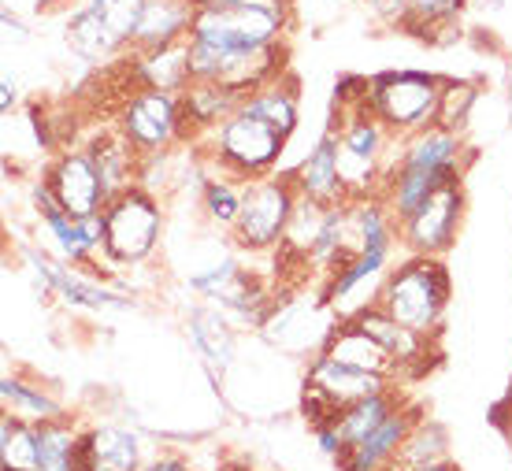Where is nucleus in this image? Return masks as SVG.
I'll return each mask as SVG.
<instances>
[{
  "mask_svg": "<svg viewBox=\"0 0 512 471\" xmlns=\"http://www.w3.org/2000/svg\"><path fill=\"white\" fill-rule=\"evenodd\" d=\"M190 338L197 353L212 371H227L234 360V331L219 308H197L190 312Z\"/></svg>",
  "mask_w": 512,
  "mask_h": 471,
  "instance_id": "obj_25",
  "label": "nucleus"
},
{
  "mask_svg": "<svg viewBox=\"0 0 512 471\" xmlns=\"http://www.w3.org/2000/svg\"><path fill=\"white\" fill-rule=\"evenodd\" d=\"M442 86L446 78L427 71H386L368 78V108L394 138H412L427 127H438Z\"/></svg>",
  "mask_w": 512,
  "mask_h": 471,
  "instance_id": "obj_3",
  "label": "nucleus"
},
{
  "mask_svg": "<svg viewBox=\"0 0 512 471\" xmlns=\"http://www.w3.org/2000/svg\"><path fill=\"white\" fill-rule=\"evenodd\" d=\"M368 12L390 30H409L412 23V0H364Z\"/></svg>",
  "mask_w": 512,
  "mask_h": 471,
  "instance_id": "obj_33",
  "label": "nucleus"
},
{
  "mask_svg": "<svg viewBox=\"0 0 512 471\" xmlns=\"http://www.w3.org/2000/svg\"><path fill=\"white\" fill-rule=\"evenodd\" d=\"M475 97H479L475 82L446 78V86H442V108H438V127L457 130V134H461V127L468 123V112H472Z\"/></svg>",
  "mask_w": 512,
  "mask_h": 471,
  "instance_id": "obj_31",
  "label": "nucleus"
},
{
  "mask_svg": "<svg viewBox=\"0 0 512 471\" xmlns=\"http://www.w3.org/2000/svg\"><path fill=\"white\" fill-rule=\"evenodd\" d=\"M141 471H193V468H190V460L179 457V453H160V457L145 460Z\"/></svg>",
  "mask_w": 512,
  "mask_h": 471,
  "instance_id": "obj_34",
  "label": "nucleus"
},
{
  "mask_svg": "<svg viewBox=\"0 0 512 471\" xmlns=\"http://www.w3.org/2000/svg\"><path fill=\"white\" fill-rule=\"evenodd\" d=\"M38 212L45 219V227L49 234L56 238L60 245V256L78 264V268H93L97 260L104 256V223L101 216H90V219H78L71 212H64L56 197L45 190V182L38 186Z\"/></svg>",
  "mask_w": 512,
  "mask_h": 471,
  "instance_id": "obj_10",
  "label": "nucleus"
},
{
  "mask_svg": "<svg viewBox=\"0 0 512 471\" xmlns=\"http://www.w3.org/2000/svg\"><path fill=\"white\" fill-rule=\"evenodd\" d=\"M0 471H38V423L0 416Z\"/></svg>",
  "mask_w": 512,
  "mask_h": 471,
  "instance_id": "obj_27",
  "label": "nucleus"
},
{
  "mask_svg": "<svg viewBox=\"0 0 512 471\" xmlns=\"http://www.w3.org/2000/svg\"><path fill=\"white\" fill-rule=\"evenodd\" d=\"M416 471H461V468L446 457V460H438V464H423V468H416Z\"/></svg>",
  "mask_w": 512,
  "mask_h": 471,
  "instance_id": "obj_37",
  "label": "nucleus"
},
{
  "mask_svg": "<svg viewBox=\"0 0 512 471\" xmlns=\"http://www.w3.org/2000/svg\"><path fill=\"white\" fill-rule=\"evenodd\" d=\"M130 78L138 86H149V90H171L182 93L190 86V38L175 41V45H164V49L153 52H130Z\"/></svg>",
  "mask_w": 512,
  "mask_h": 471,
  "instance_id": "obj_20",
  "label": "nucleus"
},
{
  "mask_svg": "<svg viewBox=\"0 0 512 471\" xmlns=\"http://www.w3.org/2000/svg\"><path fill=\"white\" fill-rule=\"evenodd\" d=\"M353 323H360L364 331L372 334L375 342L383 345L386 353L401 364V375H423L427 371V364H431V357H435V349H431V338H423V334L409 331V327H401L394 316H386L383 308L368 305V308H360V312H353Z\"/></svg>",
  "mask_w": 512,
  "mask_h": 471,
  "instance_id": "obj_12",
  "label": "nucleus"
},
{
  "mask_svg": "<svg viewBox=\"0 0 512 471\" xmlns=\"http://www.w3.org/2000/svg\"><path fill=\"white\" fill-rule=\"evenodd\" d=\"M446 457H449L446 427L435 420H427V416H420L386 471H416V468H423V464H438V460H446Z\"/></svg>",
  "mask_w": 512,
  "mask_h": 471,
  "instance_id": "obj_26",
  "label": "nucleus"
},
{
  "mask_svg": "<svg viewBox=\"0 0 512 471\" xmlns=\"http://www.w3.org/2000/svg\"><path fill=\"white\" fill-rule=\"evenodd\" d=\"M375 297V305L401 327L435 338L449 308V271L442 256H405L397 268L386 271Z\"/></svg>",
  "mask_w": 512,
  "mask_h": 471,
  "instance_id": "obj_1",
  "label": "nucleus"
},
{
  "mask_svg": "<svg viewBox=\"0 0 512 471\" xmlns=\"http://www.w3.org/2000/svg\"><path fill=\"white\" fill-rule=\"evenodd\" d=\"M26 264L34 268V275H38V282H41V290L56 293V297H60L64 305H71V308H90V312L130 308L127 297L112 293L108 286H101V282L86 279L82 271H71V268H64V264H56L52 256L38 253V249H30V253H26Z\"/></svg>",
  "mask_w": 512,
  "mask_h": 471,
  "instance_id": "obj_11",
  "label": "nucleus"
},
{
  "mask_svg": "<svg viewBox=\"0 0 512 471\" xmlns=\"http://www.w3.org/2000/svg\"><path fill=\"white\" fill-rule=\"evenodd\" d=\"M464 179L442 182L409 219L397 223V238L409 256H446L453 249V238L461 230L464 216Z\"/></svg>",
  "mask_w": 512,
  "mask_h": 471,
  "instance_id": "obj_8",
  "label": "nucleus"
},
{
  "mask_svg": "<svg viewBox=\"0 0 512 471\" xmlns=\"http://www.w3.org/2000/svg\"><path fill=\"white\" fill-rule=\"evenodd\" d=\"M104 223V260L108 264H141L149 260L164 230L160 201L145 186L119 190L101 212Z\"/></svg>",
  "mask_w": 512,
  "mask_h": 471,
  "instance_id": "obj_5",
  "label": "nucleus"
},
{
  "mask_svg": "<svg viewBox=\"0 0 512 471\" xmlns=\"http://www.w3.org/2000/svg\"><path fill=\"white\" fill-rule=\"evenodd\" d=\"M82 431L71 416L38 423V471H75L82 460Z\"/></svg>",
  "mask_w": 512,
  "mask_h": 471,
  "instance_id": "obj_23",
  "label": "nucleus"
},
{
  "mask_svg": "<svg viewBox=\"0 0 512 471\" xmlns=\"http://www.w3.org/2000/svg\"><path fill=\"white\" fill-rule=\"evenodd\" d=\"M305 386L320 390L334 408H346V405H353V401H364V397H372V394L394 390L397 382L386 379V375H375V371L349 368L342 360H331L327 353H316V360L308 364Z\"/></svg>",
  "mask_w": 512,
  "mask_h": 471,
  "instance_id": "obj_13",
  "label": "nucleus"
},
{
  "mask_svg": "<svg viewBox=\"0 0 512 471\" xmlns=\"http://www.w3.org/2000/svg\"><path fill=\"white\" fill-rule=\"evenodd\" d=\"M93 12L101 15L104 23L116 30L119 38L127 41V49L134 45V34H138L141 12H145V0H86Z\"/></svg>",
  "mask_w": 512,
  "mask_h": 471,
  "instance_id": "obj_32",
  "label": "nucleus"
},
{
  "mask_svg": "<svg viewBox=\"0 0 512 471\" xmlns=\"http://www.w3.org/2000/svg\"><path fill=\"white\" fill-rule=\"evenodd\" d=\"M294 186L305 201L316 204H342L346 197V182H342V167H338V134L334 127H327L316 149H308V156L297 164Z\"/></svg>",
  "mask_w": 512,
  "mask_h": 471,
  "instance_id": "obj_17",
  "label": "nucleus"
},
{
  "mask_svg": "<svg viewBox=\"0 0 512 471\" xmlns=\"http://www.w3.org/2000/svg\"><path fill=\"white\" fill-rule=\"evenodd\" d=\"M494 423H498L501 431H505V438L512 442V394L505 397V405H498V416H494Z\"/></svg>",
  "mask_w": 512,
  "mask_h": 471,
  "instance_id": "obj_36",
  "label": "nucleus"
},
{
  "mask_svg": "<svg viewBox=\"0 0 512 471\" xmlns=\"http://www.w3.org/2000/svg\"><path fill=\"white\" fill-rule=\"evenodd\" d=\"M86 471H141L145 464V446L130 427L119 423H101L82 431V460Z\"/></svg>",
  "mask_w": 512,
  "mask_h": 471,
  "instance_id": "obj_16",
  "label": "nucleus"
},
{
  "mask_svg": "<svg viewBox=\"0 0 512 471\" xmlns=\"http://www.w3.org/2000/svg\"><path fill=\"white\" fill-rule=\"evenodd\" d=\"M301 193L294 186V175H264V179L242 182V212L234 223L231 238L245 253H268L279 249L286 238V227L294 219V208Z\"/></svg>",
  "mask_w": 512,
  "mask_h": 471,
  "instance_id": "obj_4",
  "label": "nucleus"
},
{
  "mask_svg": "<svg viewBox=\"0 0 512 471\" xmlns=\"http://www.w3.org/2000/svg\"><path fill=\"white\" fill-rule=\"evenodd\" d=\"M41 182L56 197V204L78 219L101 216L104 204L112 201V193H108L101 171H97V164H93V156L86 149H64L49 164Z\"/></svg>",
  "mask_w": 512,
  "mask_h": 471,
  "instance_id": "obj_9",
  "label": "nucleus"
},
{
  "mask_svg": "<svg viewBox=\"0 0 512 471\" xmlns=\"http://www.w3.org/2000/svg\"><path fill=\"white\" fill-rule=\"evenodd\" d=\"M201 208H205V216L212 227L219 230H234L238 223V212H242V186H234L227 175L219 179H205V190H201Z\"/></svg>",
  "mask_w": 512,
  "mask_h": 471,
  "instance_id": "obj_29",
  "label": "nucleus"
},
{
  "mask_svg": "<svg viewBox=\"0 0 512 471\" xmlns=\"http://www.w3.org/2000/svg\"><path fill=\"white\" fill-rule=\"evenodd\" d=\"M290 19H294V0H231V4L197 8L190 38L231 52L268 49L282 41Z\"/></svg>",
  "mask_w": 512,
  "mask_h": 471,
  "instance_id": "obj_2",
  "label": "nucleus"
},
{
  "mask_svg": "<svg viewBox=\"0 0 512 471\" xmlns=\"http://www.w3.org/2000/svg\"><path fill=\"white\" fill-rule=\"evenodd\" d=\"M116 127L123 130V138H127L141 156L167 153L175 141H182L179 93L138 86V93H130L127 101H123V108H119Z\"/></svg>",
  "mask_w": 512,
  "mask_h": 471,
  "instance_id": "obj_7",
  "label": "nucleus"
},
{
  "mask_svg": "<svg viewBox=\"0 0 512 471\" xmlns=\"http://www.w3.org/2000/svg\"><path fill=\"white\" fill-rule=\"evenodd\" d=\"M320 353H327L331 360H342V364H349V368L386 375V379H394V382L405 379V375H401V364H397V360L390 357L383 345L375 342L360 323H353V319H342L338 327L327 331Z\"/></svg>",
  "mask_w": 512,
  "mask_h": 471,
  "instance_id": "obj_18",
  "label": "nucleus"
},
{
  "mask_svg": "<svg viewBox=\"0 0 512 471\" xmlns=\"http://www.w3.org/2000/svg\"><path fill=\"white\" fill-rule=\"evenodd\" d=\"M245 93L223 86V82H201L193 78L190 86L179 93L182 108V141L197 138V134H216L238 108H242Z\"/></svg>",
  "mask_w": 512,
  "mask_h": 471,
  "instance_id": "obj_14",
  "label": "nucleus"
},
{
  "mask_svg": "<svg viewBox=\"0 0 512 471\" xmlns=\"http://www.w3.org/2000/svg\"><path fill=\"white\" fill-rule=\"evenodd\" d=\"M286 141L290 138H282L275 127L260 123L256 115L238 108L212 134V156H216L219 171L231 175V179H242V182L264 179V175H271V167L279 164Z\"/></svg>",
  "mask_w": 512,
  "mask_h": 471,
  "instance_id": "obj_6",
  "label": "nucleus"
},
{
  "mask_svg": "<svg viewBox=\"0 0 512 471\" xmlns=\"http://www.w3.org/2000/svg\"><path fill=\"white\" fill-rule=\"evenodd\" d=\"M15 78H12V71H4V82H0V112L8 115L12 112V104H15Z\"/></svg>",
  "mask_w": 512,
  "mask_h": 471,
  "instance_id": "obj_35",
  "label": "nucleus"
},
{
  "mask_svg": "<svg viewBox=\"0 0 512 471\" xmlns=\"http://www.w3.org/2000/svg\"><path fill=\"white\" fill-rule=\"evenodd\" d=\"M67 45H71V52H78L82 60H90V64H104V60H112L119 52H127V41L119 38L116 30L104 23L90 4H82V8L67 19Z\"/></svg>",
  "mask_w": 512,
  "mask_h": 471,
  "instance_id": "obj_21",
  "label": "nucleus"
},
{
  "mask_svg": "<svg viewBox=\"0 0 512 471\" xmlns=\"http://www.w3.org/2000/svg\"><path fill=\"white\" fill-rule=\"evenodd\" d=\"M468 0H412V23L409 34H435V30H449L457 23V15L464 12Z\"/></svg>",
  "mask_w": 512,
  "mask_h": 471,
  "instance_id": "obj_30",
  "label": "nucleus"
},
{
  "mask_svg": "<svg viewBox=\"0 0 512 471\" xmlns=\"http://www.w3.org/2000/svg\"><path fill=\"white\" fill-rule=\"evenodd\" d=\"M193 15H197L193 0H145V12H141L130 52H153L190 38Z\"/></svg>",
  "mask_w": 512,
  "mask_h": 471,
  "instance_id": "obj_19",
  "label": "nucleus"
},
{
  "mask_svg": "<svg viewBox=\"0 0 512 471\" xmlns=\"http://www.w3.org/2000/svg\"><path fill=\"white\" fill-rule=\"evenodd\" d=\"M212 4H231V0H193V8H212Z\"/></svg>",
  "mask_w": 512,
  "mask_h": 471,
  "instance_id": "obj_38",
  "label": "nucleus"
},
{
  "mask_svg": "<svg viewBox=\"0 0 512 471\" xmlns=\"http://www.w3.org/2000/svg\"><path fill=\"white\" fill-rule=\"evenodd\" d=\"M401 405H405V397H401L397 386L394 390H383V394H372V397H364V401L346 405L342 412H338V420H334V427H338V434H342V446L346 449L357 446L360 438H368L375 427H383ZM346 449H342V453H346Z\"/></svg>",
  "mask_w": 512,
  "mask_h": 471,
  "instance_id": "obj_22",
  "label": "nucleus"
},
{
  "mask_svg": "<svg viewBox=\"0 0 512 471\" xmlns=\"http://www.w3.org/2000/svg\"><path fill=\"white\" fill-rule=\"evenodd\" d=\"M75 471H86V468H82V464H78V468H75Z\"/></svg>",
  "mask_w": 512,
  "mask_h": 471,
  "instance_id": "obj_39",
  "label": "nucleus"
},
{
  "mask_svg": "<svg viewBox=\"0 0 512 471\" xmlns=\"http://www.w3.org/2000/svg\"><path fill=\"white\" fill-rule=\"evenodd\" d=\"M0 401H4V412L23 416V420H30V423H45V420L64 416V405H60L49 390L30 386V382L15 379V375H4V382H0Z\"/></svg>",
  "mask_w": 512,
  "mask_h": 471,
  "instance_id": "obj_28",
  "label": "nucleus"
},
{
  "mask_svg": "<svg viewBox=\"0 0 512 471\" xmlns=\"http://www.w3.org/2000/svg\"><path fill=\"white\" fill-rule=\"evenodd\" d=\"M420 416H423L420 408L405 401L383 427H375L368 438H360L357 446H349L346 453L338 457V471H386Z\"/></svg>",
  "mask_w": 512,
  "mask_h": 471,
  "instance_id": "obj_15",
  "label": "nucleus"
},
{
  "mask_svg": "<svg viewBox=\"0 0 512 471\" xmlns=\"http://www.w3.org/2000/svg\"><path fill=\"white\" fill-rule=\"evenodd\" d=\"M242 112L256 115L260 123H268V127L279 130L282 138H290L297 127V86L290 78L279 75L275 82L249 93L242 101Z\"/></svg>",
  "mask_w": 512,
  "mask_h": 471,
  "instance_id": "obj_24",
  "label": "nucleus"
}]
</instances>
